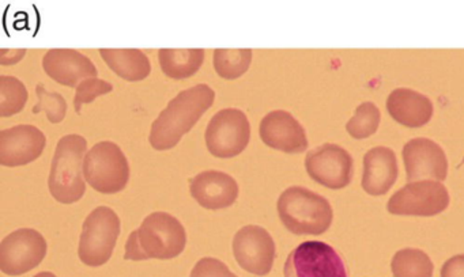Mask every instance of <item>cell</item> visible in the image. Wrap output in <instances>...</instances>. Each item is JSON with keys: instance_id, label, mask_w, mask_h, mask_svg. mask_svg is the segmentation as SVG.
<instances>
[{"instance_id": "obj_22", "label": "cell", "mask_w": 464, "mask_h": 277, "mask_svg": "<svg viewBox=\"0 0 464 277\" xmlns=\"http://www.w3.org/2000/svg\"><path fill=\"white\" fill-rule=\"evenodd\" d=\"M393 277H433L430 257L420 249H401L391 261Z\"/></svg>"}, {"instance_id": "obj_25", "label": "cell", "mask_w": 464, "mask_h": 277, "mask_svg": "<svg viewBox=\"0 0 464 277\" xmlns=\"http://www.w3.org/2000/svg\"><path fill=\"white\" fill-rule=\"evenodd\" d=\"M380 119H382L380 109L373 102H362L355 109L354 116L347 121V133L358 140L369 138L376 133Z\"/></svg>"}, {"instance_id": "obj_9", "label": "cell", "mask_w": 464, "mask_h": 277, "mask_svg": "<svg viewBox=\"0 0 464 277\" xmlns=\"http://www.w3.org/2000/svg\"><path fill=\"white\" fill-rule=\"evenodd\" d=\"M450 205V193L439 181L410 182L392 195L387 204L390 214L399 216H434Z\"/></svg>"}, {"instance_id": "obj_32", "label": "cell", "mask_w": 464, "mask_h": 277, "mask_svg": "<svg viewBox=\"0 0 464 277\" xmlns=\"http://www.w3.org/2000/svg\"><path fill=\"white\" fill-rule=\"evenodd\" d=\"M463 163H464V158H463V160H461L460 165L458 166V167H460V166L463 165Z\"/></svg>"}, {"instance_id": "obj_31", "label": "cell", "mask_w": 464, "mask_h": 277, "mask_svg": "<svg viewBox=\"0 0 464 277\" xmlns=\"http://www.w3.org/2000/svg\"><path fill=\"white\" fill-rule=\"evenodd\" d=\"M34 277H56L55 274L51 272H42V273L36 274Z\"/></svg>"}, {"instance_id": "obj_5", "label": "cell", "mask_w": 464, "mask_h": 277, "mask_svg": "<svg viewBox=\"0 0 464 277\" xmlns=\"http://www.w3.org/2000/svg\"><path fill=\"white\" fill-rule=\"evenodd\" d=\"M83 176L97 192L115 195L129 184V160L118 144L100 141L86 154Z\"/></svg>"}, {"instance_id": "obj_21", "label": "cell", "mask_w": 464, "mask_h": 277, "mask_svg": "<svg viewBox=\"0 0 464 277\" xmlns=\"http://www.w3.org/2000/svg\"><path fill=\"white\" fill-rule=\"evenodd\" d=\"M160 65L169 78L181 81L191 78L202 67L205 60L203 49H160Z\"/></svg>"}, {"instance_id": "obj_27", "label": "cell", "mask_w": 464, "mask_h": 277, "mask_svg": "<svg viewBox=\"0 0 464 277\" xmlns=\"http://www.w3.org/2000/svg\"><path fill=\"white\" fill-rule=\"evenodd\" d=\"M112 90L113 86L110 81H105L99 78L85 79V81L78 84L77 92H75V110L80 114L83 105L93 102L97 97L110 94Z\"/></svg>"}, {"instance_id": "obj_13", "label": "cell", "mask_w": 464, "mask_h": 277, "mask_svg": "<svg viewBox=\"0 0 464 277\" xmlns=\"http://www.w3.org/2000/svg\"><path fill=\"white\" fill-rule=\"evenodd\" d=\"M401 157H403L409 182L420 181V179L442 181L447 178V155L444 149L430 138H418L407 141L401 151Z\"/></svg>"}, {"instance_id": "obj_14", "label": "cell", "mask_w": 464, "mask_h": 277, "mask_svg": "<svg viewBox=\"0 0 464 277\" xmlns=\"http://www.w3.org/2000/svg\"><path fill=\"white\" fill-rule=\"evenodd\" d=\"M47 138L34 125H17L0 130V165L18 167L42 157Z\"/></svg>"}, {"instance_id": "obj_20", "label": "cell", "mask_w": 464, "mask_h": 277, "mask_svg": "<svg viewBox=\"0 0 464 277\" xmlns=\"http://www.w3.org/2000/svg\"><path fill=\"white\" fill-rule=\"evenodd\" d=\"M100 54L124 81H140L150 75V62L140 49H100Z\"/></svg>"}, {"instance_id": "obj_4", "label": "cell", "mask_w": 464, "mask_h": 277, "mask_svg": "<svg viewBox=\"0 0 464 277\" xmlns=\"http://www.w3.org/2000/svg\"><path fill=\"white\" fill-rule=\"evenodd\" d=\"M88 141L81 135H67L59 140L51 165L48 187L51 195L62 204H74L86 192L83 178Z\"/></svg>"}, {"instance_id": "obj_19", "label": "cell", "mask_w": 464, "mask_h": 277, "mask_svg": "<svg viewBox=\"0 0 464 277\" xmlns=\"http://www.w3.org/2000/svg\"><path fill=\"white\" fill-rule=\"evenodd\" d=\"M387 111L398 124L420 128L430 121L433 103L426 95L415 90L399 87L388 95Z\"/></svg>"}, {"instance_id": "obj_16", "label": "cell", "mask_w": 464, "mask_h": 277, "mask_svg": "<svg viewBox=\"0 0 464 277\" xmlns=\"http://www.w3.org/2000/svg\"><path fill=\"white\" fill-rule=\"evenodd\" d=\"M43 68L50 78L67 87H78L99 73L93 62L74 49H50L43 59Z\"/></svg>"}, {"instance_id": "obj_26", "label": "cell", "mask_w": 464, "mask_h": 277, "mask_svg": "<svg viewBox=\"0 0 464 277\" xmlns=\"http://www.w3.org/2000/svg\"><path fill=\"white\" fill-rule=\"evenodd\" d=\"M36 92L39 102L34 106V113L37 114L40 111H44L53 124H59V122L63 121L67 113V102L63 95L59 94V92L47 91L43 84H37Z\"/></svg>"}, {"instance_id": "obj_18", "label": "cell", "mask_w": 464, "mask_h": 277, "mask_svg": "<svg viewBox=\"0 0 464 277\" xmlns=\"http://www.w3.org/2000/svg\"><path fill=\"white\" fill-rule=\"evenodd\" d=\"M399 176L395 152L374 147L363 157L362 189L371 196H382L395 185Z\"/></svg>"}, {"instance_id": "obj_6", "label": "cell", "mask_w": 464, "mask_h": 277, "mask_svg": "<svg viewBox=\"0 0 464 277\" xmlns=\"http://www.w3.org/2000/svg\"><path fill=\"white\" fill-rule=\"evenodd\" d=\"M121 219L110 206L94 209L85 222L81 234L78 255L85 265L97 268L112 257L121 235Z\"/></svg>"}, {"instance_id": "obj_3", "label": "cell", "mask_w": 464, "mask_h": 277, "mask_svg": "<svg viewBox=\"0 0 464 277\" xmlns=\"http://www.w3.org/2000/svg\"><path fill=\"white\" fill-rule=\"evenodd\" d=\"M279 219L295 235H322L334 219L327 198L303 186H290L279 196Z\"/></svg>"}, {"instance_id": "obj_28", "label": "cell", "mask_w": 464, "mask_h": 277, "mask_svg": "<svg viewBox=\"0 0 464 277\" xmlns=\"http://www.w3.org/2000/svg\"><path fill=\"white\" fill-rule=\"evenodd\" d=\"M189 277H237L222 261L206 257L198 261Z\"/></svg>"}, {"instance_id": "obj_30", "label": "cell", "mask_w": 464, "mask_h": 277, "mask_svg": "<svg viewBox=\"0 0 464 277\" xmlns=\"http://www.w3.org/2000/svg\"><path fill=\"white\" fill-rule=\"evenodd\" d=\"M25 49H13V51L4 49V51H2V60H0V62L4 65L15 64V62L23 60V57L25 56Z\"/></svg>"}, {"instance_id": "obj_11", "label": "cell", "mask_w": 464, "mask_h": 277, "mask_svg": "<svg viewBox=\"0 0 464 277\" xmlns=\"http://www.w3.org/2000/svg\"><path fill=\"white\" fill-rule=\"evenodd\" d=\"M308 176L328 189L339 190L350 185L354 173L352 155L338 144L325 143L306 154Z\"/></svg>"}, {"instance_id": "obj_2", "label": "cell", "mask_w": 464, "mask_h": 277, "mask_svg": "<svg viewBox=\"0 0 464 277\" xmlns=\"http://www.w3.org/2000/svg\"><path fill=\"white\" fill-rule=\"evenodd\" d=\"M186 228L167 212H153L130 234L124 260H172L186 249Z\"/></svg>"}, {"instance_id": "obj_8", "label": "cell", "mask_w": 464, "mask_h": 277, "mask_svg": "<svg viewBox=\"0 0 464 277\" xmlns=\"http://www.w3.org/2000/svg\"><path fill=\"white\" fill-rule=\"evenodd\" d=\"M251 125L244 111L224 109L214 114L205 133L206 146L213 157H237L248 147Z\"/></svg>"}, {"instance_id": "obj_24", "label": "cell", "mask_w": 464, "mask_h": 277, "mask_svg": "<svg viewBox=\"0 0 464 277\" xmlns=\"http://www.w3.org/2000/svg\"><path fill=\"white\" fill-rule=\"evenodd\" d=\"M28 102V90L14 76H0V117H12L23 111Z\"/></svg>"}, {"instance_id": "obj_17", "label": "cell", "mask_w": 464, "mask_h": 277, "mask_svg": "<svg viewBox=\"0 0 464 277\" xmlns=\"http://www.w3.org/2000/svg\"><path fill=\"white\" fill-rule=\"evenodd\" d=\"M189 192L206 209H224L233 205L238 197V185L229 174L208 170L189 179Z\"/></svg>"}, {"instance_id": "obj_23", "label": "cell", "mask_w": 464, "mask_h": 277, "mask_svg": "<svg viewBox=\"0 0 464 277\" xmlns=\"http://www.w3.org/2000/svg\"><path fill=\"white\" fill-rule=\"evenodd\" d=\"M252 49H216L214 68L221 78L235 81L248 71Z\"/></svg>"}, {"instance_id": "obj_15", "label": "cell", "mask_w": 464, "mask_h": 277, "mask_svg": "<svg viewBox=\"0 0 464 277\" xmlns=\"http://www.w3.org/2000/svg\"><path fill=\"white\" fill-rule=\"evenodd\" d=\"M259 133L266 146L285 154H301L308 148V138L303 125L285 110L266 114L260 122Z\"/></svg>"}, {"instance_id": "obj_10", "label": "cell", "mask_w": 464, "mask_h": 277, "mask_svg": "<svg viewBox=\"0 0 464 277\" xmlns=\"http://www.w3.org/2000/svg\"><path fill=\"white\" fill-rule=\"evenodd\" d=\"M44 236L34 228H20L0 244V271L20 276L37 268L47 255Z\"/></svg>"}, {"instance_id": "obj_7", "label": "cell", "mask_w": 464, "mask_h": 277, "mask_svg": "<svg viewBox=\"0 0 464 277\" xmlns=\"http://www.w3.org/2000/svg\"><path fill=\"white\" fill-rule=\"evenodd\" d=\"M284 277H349L346 265L331 244L306 241L287 255Z\"/></svg>"}, {"instance_id": "obj_1", "label": "cell", "mask_w": 464, "mask_h": 277, "mask_svg": "<svg viewBox=\"0 0 464 277\" xmlns=\"http://www.w3.org/2000/svg\"><path fill=\"white\" fill-rule=\"evenodd\" d=\"M216 92L208 84H197L179 92L151 125V147L167 151L178 146L187 132L194 128L200 117L213 106Z\"/></svg>"}, {"instance_id": "obj_12", "label": "cell", "mask_w": 464, "mask_h": 277, "mask_svg": "<svg viewBox=\"0 0 464 277\" xmlns=\"http://www.w3.org/2000/svg\"><path fill=\"white\" fill-rule=\"evenodd\" d=\"M276 252L273 236L260 225H246L233 239V254L238 265L256 276L270 273Z\"/></svg>"}, {"instance_id": "obj_29", "label": "cell", "mask_w": 464, "mask_h": 277, "mask_svg": "<svg viewBox=\"0 0 464 277\" xmlns=\"http://www.w3.org/2000/svg\"><path fill=\"white\" fill-rule=\"evenodd\" d=\"M441 277H464V254L453 255L445 261L441 268Z\"/></svg>"}]
</instances>
